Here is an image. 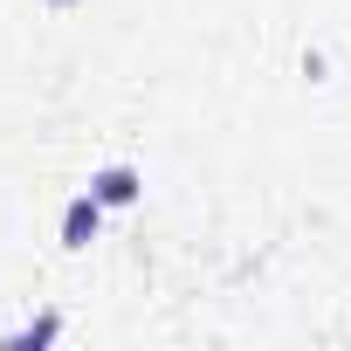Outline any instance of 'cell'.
I'll return each mask as SVG.
<instances>
[{
  "label": "cell",
  "mask_w": 351,
  "mask_h": 351,
  "mask_svg": "<svg viewBox=\"0 0 351 351\" xmlns=\"http://www.w3.org/2000/svg\"><path fill=\"white\" fill-rule=\"evenodd\" d=\"M90 193H97L104 207H131V200L145 193V180H138V172H131V165H104V172H97V180H90Z\"/></svg>",
  "instance_id": "7a4b0ae2"
},
{
  "label": "cell",
  "mask_w": 351,
  "mask_h": 351,
  "mask_svg": "<svg viewBox=\"0 0 351 351\" xmlns=\"http://www.w3.org/2000/svg\"><path fill=\"white\" fill-rule=\"evenodd\" d=\"M49 8H76V0H49Z\"/></svg>",
  "instance_id": "277c9868"
},
{
  "label": "cell",
  "mask_w": 351,
  "mask_h": 351,
  "mask_svg": "<svg viewBox=\"0 0 351 351\" xmlns=\"http://www.w3.org/2000/svg\"><path fill=\"white\" fill-rule=\"evenodd\" d=\"M56 330H62V317H56V310H49V317H35V324H28V330H14V344H49V337H56Z\"/></svg>",
  "instance_id": "3957f363"
},
{
  "label": "cell",
  "mask_w": 351,
  "mask_h": 351,
  "mask_svg": "<svg viewBox=\"0 0 351 351\" xmlns=\"http://www.w3.org/2000/svg\"><path fill=\"white\" fill-rule=\"evenodd\" d=\"M97 221H104V200H97V193L69 200V214H62V248H90V241H97Z\"/></svg>",
  "instance_id": "6da1fadb"
}]
</instances>
